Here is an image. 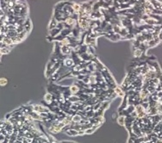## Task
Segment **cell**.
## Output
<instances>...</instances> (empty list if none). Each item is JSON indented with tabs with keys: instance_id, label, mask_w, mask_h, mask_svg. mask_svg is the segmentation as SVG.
Listing matches in <instances>:
<instances>
[{
	"instance_id": "ba28073f",
	"label": "cell",
	"mask_w": 162,
	"mask_h": 143,
	"mask_svg": "<svg viewBox=\"0 0 162 143\" xmlns=\"http://www.w3.org/2000/svg\"><path fill=\"white\" fill-rule=\"evenodd\" d=\"M7 83H8V80L5 79V78H2L1 79V82H0V84H1V85L2 86H5L7 85Z\"/></svg>"
},
{
	"instance_id": "8992f818",
	"label": "cell",
	"mask_w": 162,
	"mask_h": 143,
	"mask_svg": "<svg viewBox=\"0 0 162 143\" xmlns=\"http://www.w3.org/2000/svg\"><path fill=\"white\" fill-rule=\"evenodd\" d=\"M114 92L117 94V97H121V98H123L124 96V91L122 89V87H119V86H117L115 88H114Z\"/></svg>"
},
{
	"instance_id": "277c9868",
	"label": "cell",
	"mask_w": 162,
	"mask_h": 143,
	"mask_svg": "<svg viewBox=\"0 0 162 143\" xmlns=\"http://www.w3.org/2000/svg\"><path fill=\"white\" fill-rule=\"evenodd\" d=\"M66 134H68L69 136H76V135H79V131L73 128H69L68 129L66 130Z\"/></svg>"
},
{
	"instance_id": "52a82bcc",
	"label": "cell",
	"mask_w": 162,
	"mask_h": 143,
	"mask_svg": "<svg viewBox=\"0 0 162 143\" xmlns=\"http://www.w3.org/2000/svg\"><path fill=\"white\" fill-rule=\"evenodd\" d=\"M125 117L124 115H119V117L117 118V123L120 126H125Z\"/></svg>"
},
{
	"instance_id": "6da1fadb",
	"label": "cell",
	"mask_w": 162,
	"mask_h": 143,
	"mask_svg": "<svg viewBox=\"0 0 162 143\" xmlns=\"http://www.w3.org/2000/svg\"><path fill=\"white\" fill-rule=\"evenodd\" d=\"M32 107V110L35 112H38V113H44V112H49V109L48 107H45L43 105L41 104H32L31 105Z\"/></svg>"
},
{
	"instance_id": "5b68a950",
	"label": "cell",
	"mask_w": 162,
	"mask_h": 143,
	"mask_svg": "<svg viewBox=\"0 0 162 143\" xmlns=\"http://www.w3.org/2000/svg\"><path fill=\"white\" fill-rule=\"evenodd\" d=\"M58 23H59V22L53 16L51 21H50V22H49V25H48V29H49V30H52V29L57 28Z\"/></svg>"
},
{
	"instance_id": "3957f363",
	"label": "cell",
	"mask_w": 162,
	"mask_h": 143,
	"mask_svg": "<svg viewBox=\"0 0 162 143\" xmlns=\"http://www.w3.org/2000/svg\"><path fill=\"white\" fill-rule=\"evenodd\" d=\"M80 86L78 85L77 83H74L73 85H72L70 87H69V91L73 95H79V92H80Z\"/></svg>"
},
{
	"instance_id": "7a4b0ae2",
	"label": "cell",
	"mask_w": 162,
	"mask_h": 143,
	"mask_svg": "<svg viewBox=\"0 0 162 143\" xmlns=\"http://www.w3.org/2000/svg\"><path fill=\"white\" fill-rule=\"evenodd\" d=\"M62 64L64 66H66V68H71L73 67L75 65V61L73 58H68V57H65L62 60Z\"/></svg>"
}]
</instances>
